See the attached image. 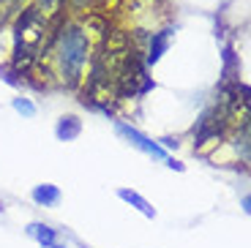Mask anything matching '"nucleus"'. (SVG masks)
I'll return each instance as SVG.
<instances>
[{
	"label": "nucleus",
	"instance_id": "1",
	"mask_svg": "<svg viewBox=\"0 0 251 248\" xmlns=\"http://www.w3.org/2000/svg\"><path fill=\"white\" fill-rule=\"evenodd\" d=\"M93 22L90 25H79V22H69L66 27L55 30L47 41V50L41 55V66L50 76H55L63 85H79L85 79V71L90 66V52H93Z\"/></svg>",
	"mask_w": 251,
	"mask_h": 248
},
{
	"label": "nucleus",
	"instance_id": "2",
	"mask_svg": "<svg viewBox=\"0 0 251 248\" xmlns=\"http://www.w3.org/2000/svg\"><path fill=\"white\" fill-rule=\"evenodd\" d=\"M50 36L52 17H47L36 6L22 8L17 22H14V66L19 71H30L44 55Z\"/></svg>",
	"mask_w": 251,
	"mask_h": 248
},
{
	"label": "nucleus",
	"instance_id": "3",
	"mask_svg": "<svg viewBox=\"0 0 251 248\" xmlns=\"http://www.w3.org/2000/svg\"><path fill=\"white\" fill-rule=\"evenodd\" d=\"M221 109L226 115V123L232 128H240L251 120V87L249 85H232L221 93Z\"/></svg>",
	"mask_w": 251,
	"mask_h": 248
},
{
	"label": "nucleus",
	"instance_id": "4",
	"mask_svg": "<svg viewBox=\"0 0 251 248\" xmlns=\"http://www.w3.org/2000/svg\"><path fill=\"white\" fill-rule=\"evenodd\" d=\"M151 87V79L145 74V63L139 60V55L134 52L128 60H126L123 71L118 76V96L120 99H134V96L145 93Z\"/></svg>",
	"mask_w": 251,
	"mask_h": 248
},
{
	"label": "nucleus",
	"instance_id": "5",
	"mask_svg": "<svg viewBox=\"0 0 251 248\" xmlns=\"http://www.w3.org/2000/svg\"><path fill=\"white\" fill-rule=\"evenodd\" d=\"M118 134H120V137H126V139H128V142H131L134 148L145 150L148 155H156V158H167V155H164V150L158 148V145H153L151 139H145L142 134H139V131L128 128V125H118Z\"/></svg>",
	"mask_w": 251,
	"mask_h": 248
},
{
	"label": "nucleus",
	"instance_id": "6",
	"mask_svg": "<svg viewBox=\"0 0 251 248\" xmlns=\"http://www.w3.org/2000/svg\"><path fill=\"white\" fill-rule=\"evenodd\" d=\"M30 235L36 237L41 246H50V248H57V237H55V229L44 226V223H30Z\"/></svg>",
	"mask_w": 251,
	"mask_h": 248
},
{
	"label": "nucleus",
	"instance_id": "7",
	"mask_svg": "<svg viewBox=\"0 0 251 248\" xmlns=\"http://www.w3.org/2000/svg\"><path fill=\"white\" fill-rule=\"evenodd\" d=\"M235 145H238L240 155L251 161V120H249V123H243V125L238 128V139H235Z\"/></svg>",
	"mask_w": 251,
	"mask_h": 248
},
{
	"label": "nucleus",
	"instance_id": "8",
	"mask_svg": "<svg viewBox=\"0 0 251 248\" xmlns=\"http://www.w3.org/2000/svg\"><path fill=\"white\" fill-rule=\"evenodd\" d=\"M33 199H36L38 205H55L57 199H60V191H57L55 186H38L36 191H33Z\"/></svg>",
	"mask_w": 251,
	"mask_h": 248
},
{
	"label": "nucleus",
	"instance_id": "9",
	"mask_svg": "<svg viewBox=\"0 0 251 248\" xmlns=\"http://www.w3.org/2000/svg\"><path fill=\"white\" fill-rule=\"evenodd\" d=\"M76 134H79V120H76V118H63L60 123H57V137H60V139L69 142V139L76 137Z\"/></svg>",
	"mask_w": 251,
	"mask_h": 248
},
{
	"label": "nucleus",
	"instance_id": "10",
	"mask_svg": "<svg viewBox=\"0 0 251 248\" xmlns=\"http://www.w3.org/2000/svg\"><path fill=\"white\" fill-rule=\"evenodd\" d=\"M120 199H126V202H131V205H137L139 210L145 213V216H153V207L148 205V202H145V199L139 197V194H134V191H120Z\"/></svg>",
	"mask_w": 251,
	"mask_h": 248
},
{
	"label": "nucleus",
	"instance_id": "11",
	"mask_svg": "<svg viewBox=\"0 0 251 248\" xmlns=\"http://www.w3.org/2000/svg\"><path fill=\"white\" fill-rule=\"evenodd\" d=\"M63 3H66V0H36L33 6H36V8H41V11L47 14V17H52V19H55V17H57V11L63 8Z\"/></svg>",
	"mask_w": 251,
	"mask_h": 248
},
{
	"label": "nucleus",
	"instance_id": "12",
	"mask_svg": "<svg viewBox=\"0 0 251 248\" xmlns=\"http://www.w3.org/2000/svg\"><path fill=\"white\" fill-rule=\"evenodd\" d=\"M164 47H167V33H164V36H158L156 41H153V47H151V55H148V60H151V63H156L158 57H161Z\"/></svg>",
	"mask_w": 251,
	"mask_h": 248
},
{
	"label": "nucleus",
	"instance_id": "13",
	"mask_svg": "<svg viewBox=\"0 0 251 248\" xmlns=\"http://www.w3.org/2000/svg\"><path fill=\"white\" fill-rule=\"evenodd\" d=\"M14 106H17L19 112H25V115H33V106L27 104V101H14Z\"/></svg>",
	"mask_w": 251,
	"mask_h": 248
},
{
	"label": "nucleus",
	"instance_id": "14",
	"mask_svg": "<svg viewBox=\"0 0 251 248\" xmlns=\"http://www.w3.org/2000/svg\"><path fill=\"white\" fill-rule=\"evenodd\" d=\"M22 0H0V11H6V8H17Z\"/></svg>",
	"mask_w": 251,
	"mask_h": 248
},
{
	"label": "nucleus",
	"instance_id": "15",
	"mask_svg": "<svg viewBox=\"0 0 251 248\" xmlns=\"http://www.w3.org/2000/svg\"><path fill=\"white\" fill-rule=\"evenodd\" d=\"M243 207H246V213H251V197L243 199Z\"/></svg>",
	"mask_w": 251,
	"mask_h": 248
}]
</instances>
